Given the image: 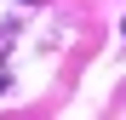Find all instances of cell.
Returning a JSON list of instances; mask_svg holds the SVG:
<instances>
[{
    "label": "cell",
    "instance_id": "1",
    "mask_svg": "<svg viewBox=\"0 0 126 120\" xmlns=\"http://www.w3.org/2000/svg\"><path fill=\"white\" fill-rule=\"evenodd\" d=\"M6 40H12V29H0V86H6Z\"/></svg>",
    "mask_w": 126,
    "mask_h": 120
},
{
    "label": "cell",
    "instance_id": "2",
    "mask_svg": "<svg viewBox=\"0 0 126 120\" xmlns=\"http://www.w3.org/2000/svg\"><path fill=\"white\" fill-rule=\"evenodd\" d=\"M23 6H40V0H23Z\"/></svg>",
    "mask_w": 126,
    "mask_h": 120
}]
</instances>
